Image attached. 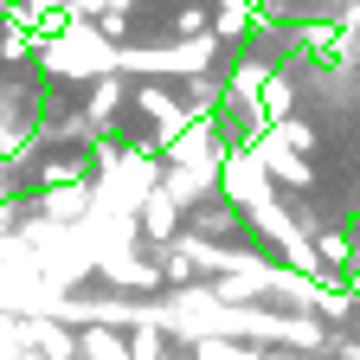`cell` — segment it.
Returning <instances> with one entry per match:
<instances>
[{"instance_id": "cell-1", "label": "cell", "mask_w": 360, "mask_h": 360, "mask_svg": "<svg viewBox=\"0 0 360 360\" xmlns=\"http://www.w3.org/2000/svg\"><path fill=\"white\" fill-rule=\"evenodd\" d=\"M77 360H129V328H110V322L77 328Z\"/></svg>"}]
</instances>
